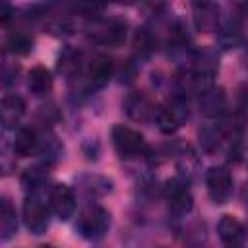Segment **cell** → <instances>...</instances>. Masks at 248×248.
I'll use <instances>...</instances> for the list:
<instances>
[{
	"mask_svg": "<svg viewBox=\"0 0 248 248\" xmlns=\"http://www.w3.org/2000/svg\"><path fill=\"white\" fill-rule=\"evenodd\" d=\"M205 186L213 203H225L232 192V176L225 167H211L205 172Z\"/></svg>",
	"mask_w": 248,
	"mask_h": 248,
	"instance_id": "cell-6",
	"label": "cell"
},
{
	"mask_svg": "<svg viewBox=\"0 0 248 248\" xmlns=\"http://www.w3.org/2000/svg\"><path fill=\"white\" fill-rule=\"evenodd\" d=\"M8 50L14 52V54H27L31 52L33 48V37L27 33V31H14L10 37H8Z\"/></svg>",
	"mask_w": 248,
	"mask_h": 248,
	"instance_id": "cell-18",
	"label": "cell"
},
{
	"mask_svg": "<svg viewBox=\"0 0 248 248\" xmlns=\"http://www.w3.org/2000/svg\"><path fill=\"white\" fill-rule=\"evenodd\" d=\"M223 138L225 136H223V132H221L219 126H215V128H203L200 132V141H202V145H203V149L207 153H213L215 149H219Z\"/></svg>",
	"mask_w": 248,
	"mask_h": 248,
	"instance_id": "cell-22",
	"label": "cell"
},
{
	"mask_svg": "<svg viewBox=\"0 0 248 248\" xmlns=\"http://www.w3.org/2000/svg\"><path fill=\"white\" fill-rule=\"evenodd\" d=\"M25 112V101L19 95H4L0 103V118L4 128H14Z\"/></svg>",
	"mask_w": 248,
	"mask_h": 248,
	"instance_id": "cell-13",
	"label": "cell"
},
{
	"mask_svg": "<svg viewBox=\"0 0 248 248\" xmlns=\"http://www.w3.org/2000/svg\"><path fill=\"white\" fill-rule=\"evenodd\" d=\"M46 180V170L41 169V167H29L23 170L21 174V186L27 190V192H37L41 190V186L45 184Z\"/></svg>",
	"mask_w": 248,
	"mask_h": 248,
	"instance_id": "cell-19",
	"label": "cell"
},
{
	"mask_svg": "<svg viewBox=\"0 0 248 248\" xmlns=\"http://www.w3.org/2000/svg\"><path fill=\"white\" fill-rule=\"evenodd\" d=\"M62 147L58 143L56 138H46V140H39V153L46 159V163H52L56 161V157L60 155Z\"/></svg>",
	"mask_w": 248,
	"mask_h": 248,
	"instance_id": "cell-23",
	"label": "cell"
},
{
	"mask_svg": "<svg viewBox=\"0 0 248 248\" xmlns=\"http://www.w3.org/2000/svg\"><path fill=\"white\" fill-rule=\"evenodd\" d=\"M79 58L81 54L74 48H64V52L60 54L58 60V72H62L64 76H74L79 70Z\"/></svg>",
	"mask_w": 248,
	"mask_h": 248,
	"instance_id": "cell-20",
	"label": "cell"
},
{
	"mask_svg": "<svg viewBox=\"0 0 248 248\" xmlns=\"http://www.w3.org/2000/svg\"><path fill=\"white\" fill-rule=\"evenodd\" d=\"M48 202H50V209L54 211V215L62 221L70 219L76 209V198L68 184H54L48 192Z\"/></svg>",
	"mask_w": 248,
	"mask_h": 248,
	"instance_id": "cell-9",
	"label": "cell"
},
{
	"mask_svg": "<svg viewBox=\"0 0 248 248\" xmlns=\"http://www.w3.org/2000/svg\"><path fill=\"white\" fill-rule=\"evenodd\" d=\"M27 85H29V91L33 95L43 97V95L50 93V89H52V76L45 66H35L29 72Z\"/></svg>",
	"mask_w": 248,
	"mask_h": 248,
	"instance_id": "cell-15",
	"label": "cell"
},
{
	"mask_svg": "<svg viewBox=\"0 0 248 248\" xmlns=\"http://www.w3.org/2000/svg\"><path fill=\"white\" fill-rule=\"evenodd\" d=\"M217 232H219V238L225 248H244V244H246V229L232 215H223L219 219Z\"/></svg>",
	"mask_w": 248,
	"mask_h": 248,
	"instance_id": "cell-8",
	"label": "cell"
},
{
	"mask_svg": "<svg viewBox=\"0 0 248 248\" xmlns=\"http://www.w3.org/2000/svg\"><path fill=\"white\" fill-rule=\"evenodd\" d=\"M41 248H52V246H41Z\"/></svg>",
	"mask_w": 248,
	"mask_h": 248,
	"instance_id": "cell-26",
	"label": "cell"
},
{
	"mask_svg": "<svg viewBox=\"0 0 248 248\" xmlns=\"http://www.w3.org/2000/svg\"><path fill=\"white\" fill-rule=\"evenodd\" d=\"M78 232L87 240H99L110 227V213L101 205L85 207L78 217Z\"/></svg>",
	"mask_w": 248,
	"mask_h": 248,
	"instance_id": "cell-2",
	"label": "cell"
},
{
	"mask_svg": "<svg viewBox=\"0 0 248 248\" xmlns=\"http://www.w3.org/2000/svg\"><path fill=\"white\" fill-rule=\"evenodd\" d=\"M134 46H136V52H140L141 56H149L155 48V39L151 35V31L147 27H141L136 31L134 35Z\"/></svg>",
	"mask_w": 248,
	"mask_h": 248,
	"instance_id": "cell-21",
	"label": "cell"
},
{
	"mask_svg": "<svg viewBox=\"0 0 248 248\" xmlns=\"http://www.w3.org/2000/svg\"><path fill=\"white\" fill-rule=\"evenodd\" d=\"M12 16H14V8L10 4H2L0 6V21H2V25H8Z\"/></svg>",
	"mask_w": 248,
	"mask_h": 248,
	"instance_id": "cell-24",
	"label": "cell"
},
{
	"mask_svg": "<svg viewBox=\"0 0 248 248\" xmlns=\"http://www.w3.org/2000/svg\"><path fill=\"white\" fill-rule=\"evenodd\" d=\"M225 108V93L221 87H209L200 93V110L205 116H217Z\"/></svg>",
	"mask_w": 248,
	"mask_h": 248,
	"instance_id": "cell-14",
	"label": "cell"
},
{
	"mask_svg": "<svg viewBox=\"0 0 248 248\" xmlns=\"http://www.w3.org/2000/svg\"><path fill=\"white\" fill-rule=\"evenodd\" d=\"M124 110L126 114L136 122H147L149 118H155V107L149 101V97L143 91H132L124 99Z\"/></svg>",
	"mask_w": 248,
	"mask_h": 248,
	"instance_id": "cell-10",
	"label": "cell"
},
{
	"mask_svg": "<svg viewBox=\"0 0 248 248\" xmlns=\"http://www.w3.org/2000/svg\"><path fill=\"white\" fill-rule=\"evenodd\" d=\"M87 37L95 43L118 46L126 39V21L122 19H93L87 27Z\"/></svg>",
	"mask_w": 248,
	"mask_h": 248,
	"instance_id": "cell-4",
	"label": "cell"
},
{
	"mask_svg": "<svg viewBox=\"0 0 248 248\" xmlns=\"http://www.w3.org/2000/svg\"><path fill=\"white\" fill-rule=\"evenodd\" d=\"M242 8H244V10H246V12H248V2H246V4H244V6H242Z\"/></svg>",
	"mask_w": 248,
	"mask_h": 248,
	"instance_id": "cell-25",
	"label": "cell"
},
{
	"mask_svg": "<svg viewBox=\"0 0 248 248\" xmlns=\"http://www.w3.org/2000/svg\"><path fill=\"white\" fill-rule=\"evenodd\" d=\"M112 70H114V66H112L110 56L101 54V52L95 54L87 64V83H89V87H93V89L105 87L108 83L110 76H112Z\"/></svg>",
	"mask_w": 248,
	"mask_h": 248,
	"instance_id": "cell-12",
	"label": "cell"
},
{
	"mask_svg": "<svg viewBox=\"0 0 248 248\" xmlns=\"http://www.w3.org/2000/svg\"><path fill=\"white\" fill-rule=\"evenodd\" d=\"M186 118H188V108L182 103V99L161 105L155 110V122H157V128L163 134H174Z\"/></svg>",
	"mask_w": 248,
	"mask_h": 248,
	"instance_id": "cell-5",
	"label": "cell"
},
{
	"mask_svg": "<svg viewBox=\"0 0 248 248\" xmlns=\"http://www.w3.org/2000/svg\"><path fill=\"white\" fill-rule=\"evenodd\" d=\"M35 151H39V138L35 130L25 128V126L17 128L16 138H14V153H17L19 157H29Z\"/></svg>",
	"mask_w": 248,
	"mask_h": 248,
	"instance_id": "cell-16",
	"label": "cell"
},
{
	"mask_svg": "<svg viewBox=\"0 0 248 248\" xmlns=\"http://www.w3.org/2000/svg\"><path fill=\"white\" fill-rule=\"evenodd\" d=\"M194 25L200 33H213L221 21V8L215 2H194L192 4Z\"/></svg>",
	"mask_w": 248,
	"mask_h": 248,
	"instance_id": "cell-7",
	"label": "cell"
},
{
	"mask_svg": "<svg viewBox=\"0 0 248 248\" xmlns=\"http://www.w3.org/2000/svg\"><path fill=\"white\" fill-rule=\"evenodd\" d=\"M50 215V202H46L41 190L29 192L23 202V221L33 234H43L48 229Z\"/></svg>",
	"mask_w": 248,
	"mask_h": 248,
	"instance_id": "cell-1",
	"label": "cell"
},
{
	"mask_svg": "<svg viewBox=\"0 0 248 248\" xmlns=\"http://www.w3.org/2000/svg\"><path fill=\"white\" fill-rule=\"evenodd\" d=\"M165 198L169 202V207L176 213H188L194 205V198H192L188 186L176 178H172L165 184Z\"/></svg>",
	"mask_w": 248,
	"mask_h": 248,
	"instance_id": "cell-11",
	"label": "cell"
},
{
	"mask_svg": "<svg viewBox=\"0 0 248 248\" xmlns=\"http://www.w3.org/2000/svg\"><path fill=\"white\" fill-rule=\"evenodd\" d=\"M16 229H17L16 209H14V205L10 203L8 198H2V203H0V234H2V240L12 238L16 234Z\"/></svg>",
	"mask_w": 248,
	"mask_h": 248,
	"instance_id": "cell-17",
	"label": "cell"
},
{
	"mask_svg": "<svg viewBox=\"0 0 248 248\" xmlns=\"http://www.w3.org/2000/svg\"><path fill=\"white\" fill-rule=\"evenodd\" d=\"M110 138H112V145H114L116 153L124 159H134V157H140L147 151L145 138L130 126L116 124L110 132Z\"/></svg>",
	"mask_w": 248,
	"mask_h": 248,
	"instance_id": "cell-3",
	"label": "cell"
}]
</instances>
